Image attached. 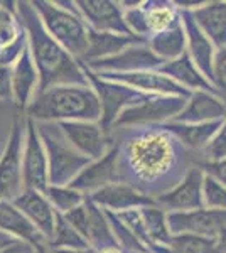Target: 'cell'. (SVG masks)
Returning a JSON list of instances; mask_svg holds the SVG:
<instances>
[{
	"label": "cell",
	"mask_w": 226,
	"mask_h": 253,
	"mask_svg": "<svg viewBox=\"0 0 226 253\" xmlns=\"http://www.w3.org/2000/svg\"><path fill=\"white\" fill-rule=\"evenodd\" d=\"M112 137L118 149L120 182L154 201L201 164L199 154L191 152L164 124L113 128Z\"/></svg>",
	"instance_id": "cell-1"
},
{
	"label": "cell",
	"mask_w": 226,
	"mask_h": 253,
	"mask_svg": "<svg viewBox=\"0 0 226 253\" xmlns=\"http://www.w3.org/2000/svg\"><path fill=\"white\" fill-rule=\"evenodd\" d=\"M17 17L27 32L29 51L39 71V91L57 84H90L85 66L46 31L31 0L17 2Z\"/></svg>",
	"instance_id": "cell-2"
},
{
	"label": "cell",
	"mask_w": 226,
	"mask_h": 253,
	"mask_svg": "<svg viewBox=\"0 0 226 253\" xmlns=\"http://www.w3.org/2000/svg\"><path fill=\"white\" fill-rule=\"evenodd\" d=\"M34 122H101V103L90 84H57L36 95L26 110Z\"/></svg>",
	"instance_id": "cell-3"
},
{
	"label": "cell",
	"mask_w": 226,
	"mask_h": 253,
	"mask_svg": "<svg viewBox=\"0 0 226 253\" xmlns=\"http://www.w3.org/2000/svg\"><path fill=\"white\" fill-rule=\"evenodd\" d=\"M44 27L71 56L83 59L90 44V29L73 0H31Z\"/></svg>",
	"instance_id": "cell-4"
},
{
	"label": "cell",
	"mask_w": 226,
	"mask_h": 253,
	"mask_svg": "<svg viewBox=\"0 0 226 253\" xmlns=\"http://www.w3.org/2000/svg\"><path fill=\"white\" fill-rule=\"evenodd\" d=\"M39 137L46 149L51 186H69L90 164V159L80 154L64 137L59 124L36 122Z\"/></svg>",
	"instance_id": "cell-5"
},
{
	"label": "cell",
	"mask_w": 226,
	"mask_h": 253,
	"mask_svg": "<svg viewBox=\"0 0 226 253\" xmlns=\"http://www.w3.org/2000/svg\"><path fill=\"white\" fill-rule=\"evenodd\" d=\"M129 31L142 42H149L154 36L171 29L181 22L178 2L171 0H137L120 2Z\"/></svg>",
	"instance_id": "cell-6"
},
{
	"label": "cell",
	"mask_w": 226,
	"mask_h": 253,
	"mask_svg": "<svg viewBox=\"0 0 226 253\" xmlns=\"http://www.w3.org/2000/svg\"><path fill=\"white\" fill-rule=\"evenodd\" d=\"M26 115H17L0 154V201H14L26 191L24 184Z\"/></svg>",
	"instance_id": "cell-7"
},
{
	"label": "cell",
	"mask_w": 226,
	"mask_h": 253,
	"mask_svg": "<svg viewBox=\"0 0 226 253\" xmlns=\"http://www.w3.org/2000/svg\"><path fill=\"white\" fill-rule=\"evenodd\" d=\"M85 66V64H83ZM86 76H88L90 83L94 88V91L98 93L101 103V122L105 130L112 132L115 122L118 120V117L122 115L125 110L135 107L138 103H143L147 98L154 95H147L138 89H134L127 84L117 83V81H110L105 78H100L96 73H93L88 66H85Z\"/></svg>",
	"instance_id": "cell-8"
},
{
	"label": "cell",
	"mask_w": 226,
	"mask_h": 253,
	"mask_svg": "<svg viewBox=\"0 0 226 253\" xmlns=\"http://www.w3.org/2000/svg\"><path fill=\"white\" fill-rule=\"evenodd\" d=\"M187 98L184 96H160L154 95L147 98L143 103L125 110L118 120L115 122L113 128L122 126H142V125H162L172 122L186 107ZM112 128V130H113Z\"/></svg>",
	"instance_id": "cell-9"
},
{
	"label": "cell",
	"mask_w": 226,
	"mask_h": 253,
	"mask_svg": "<svg viewBox=\"0 0 226 253\" xmlns=\"http://www.w3.org/2000/svg\"><path fill=\"white\" fill-rule=\"evenodd\" d=\"M63 216L76 228L78 233L83 236L86 243L91 248L117 245L105 210H101L98 205H94L90 199V196L80 208H76L71 213Z\"/></svg>",
	"instance_id": "cell-10"
},
{
	"label": "cell",
	"mask_w": 226,
	"mask_h": 253,
	"mask_svg": "<svg viewBox=\"0 0 226 253\" xmlns=\"http://www.w3.org/2000/svg\"><path fill=\"white\" fill-rule=\"evenodd\" d=\"M24 184L26 189L46 193L49 182V164L46 149L39 137L38 125L26 117V140H24Z\"/></svg>",
	"instance_id": "cell-11"
},
{
	"label": "cell",
	"mask_w": 226,
	"mask_h": 253,
	"mask_svg": "<svg viewBox=\"0 0 226 253\" xmlns=\"http://www.w3.org/2000/svg\"><path fill=\"white\" fill-rule=\"evenodd\" d=\"M59 126L69 144L90 161L103 157L113 147L112 132L105 130L100 122H63Z\"/></svg>",
	"instance_id": "cell-12"
},
{
	"label": "cell",
	"mask_w": 226,
	"mask_h": 253,
	"mask_svg": "<svg viewBox=\"0 0 226 253\" xmlns=\"http://www.w3.org/2000/svg\"><path fill=\"white\" fill-rule=\"evenodd\" d=\"M172 235H194L203 238H216L226 228V211L199 208L192 211L167 213Z\"/></svg>",
	"instance_id": "cell-13"
},
{
	"label": "cell",
	"mask_w": 226,
	"mask_h": 253,
	"mask_svg": "<svg viewBox=\"0 0 226 253\" xmlns=\"http://www.w3.org/2000/svg\"><path fill=\"white\" fill-rule=\"evenodd\" d=\"M76 7L90 31L134 36L127 27L123 7L120 5V2H112V0H78Z\"/></svg>",
	"instance_id": "cell-14"
},
{
	"label": "cell",
	"mask_w": 226,
	"mask_h": 253,
	"mask_svg": "<svg viewBox=\"0 0 226 253\" xmlns=\"http://www.w3.org/2000/svg\"><path fill=\"white\" fill-rule=\"evenodd\" d=\"M96 75L100 76V78L127 84V86L138 89V91H142V93H147V95L184 96V98H189L192 95L189 89L178 84L174 80H171L169 76L162 75L159 69L135 71V73H96Z\"/></svg>",
	"instance_id": "cell-15"
},
{
	"label": "cell",
	"mask_w": 226,
	"mask_h": 253,
	"mask_svg": "<svg viewBox=\"0 0 226 253\" xmlns=\"http://www.w3.org/2000/svg\"><path fill=\"white\" fill-rule=\"evenodd\" d=\"M162 63L164 61L159 59L145 42H138L123 49L122 52L112 56V58L94 61V63L85 64V66H88L94 73H135L159 69Z\"/></svg>",
	"instance_id": "cell-16"
},
{
	"label": "cell",
	"mask_w": 226,
	"mask_h": 253,
	"mask_svg": "<svg viewBox=\"0 0 226 253\" xmlns=\"http://www.w3.org/2000/svg\"><path fill=\"white\" fill-rule=\"evenodd\" d=\"M203 179H204V170L201 169V166H194L174 189H171L169 193L157 198L155 203L162 210H166L167 213L192 211V210L204 208Z\"/></svg>",
	"instance_id": "cell-17"
},
{
	"label": "cell",
	"mask_w": 226,
	"mask_h": 253,
	"mask_svg": "<svg viewBox=\"0 0 226 253\" xmlns=\"http://www.w3.org/2000/svg\"><path fill=\"white\" fill-rule=\"evenodd\" d=\"M115 182H120V172H118V149L113 142L112 149L103 157L90 162L69 186L90 196Z\"/></svg>",
	"instance_id": "cell-18"
},
{
	"label": "cell",
	"mask_w": 226,
	"mask_h": 253,
	"mask_svg": "<svg viewBox=\"0 0 226 253\" xmlns=\"http://www.w3.org/2000/svg\"><path fill=\"white\" fill-rule=\"evenodd\" d=\"M39 71L32 59V54L27 49L12 66V89H14V108L19 113L26 115V110L39 91Z\"/></svg>",
	"instance_id": "cell-19"
},
{
	"label": "cell",
	"mask_w": 226,
	"mask_h": 253,
	"mask_svg": "<svg viewBox=\"0 0 226 253\" xmlns=\"http://www.w3.org/2000/svg\"><path fill=\"white\" fill-rule=\"evenodd\" d=\"M90 199L105 211L112 213H122L129 210H140V208L155 205V201L149 196L142 194L135 187L125 184V182H115L90 194Z\"/></svg>",
	"instance_id": "cell-20"
},
{
	"label": "cell",
	"mask_w": 226,
	"mask_h": 253,
	"mask_svg": "<svg viewBox=\"0 0 226 253\" xmlns=\"http://www.w3.org/2000/svg\"><path fill=\"white\" fill-rule=\"evenodd\" d=\"M181 17H182L184 31H186V39H187L186 52L189 54V58L192 59V63L204 75V78L213 84V63H215V56L218 49L204 36V32L198 27V24L192 19L191 12L181 9Z\"/></svg>",
	"instance_id": "cell-21"
},
{
	"label": "cell",
	"mask_w": 226,
	"mask_h": 253,
	"mask_svg": "<svg viewBox=\"0 0 226 253\" xmlns=\"http://www.w3.org/2000/svg\"><path fill=\"white\" fill-rule=\"evenodd\" d=\"M12 203L27 216L29 221L38 228L39 233L46 238L49 245V240L52 238V233H54L57 213L54 211V208L51 206L46 194L39 193V191L26 189Z\"/></svg>",
	"instance_id": "cell-22"
},
{
	"label": "cell",
	"mask_w": 226,
	"mask_h": 253,
	"mask_svg": "<svg viewBox=\"0 0 226 253\" xmlns=\"http://www.w3.org/2000/svg\"><path fill=\"white\" fill-rule=\"evenodd\" d=\"M226 118V101L211 91H194L186 107L172 122L178 124H208Z\"/></svg>",
	"instance_id": "cell-23"
},
{
	"label": "cell",
	"mask_w": 226,
	"mask_h": 253,
	"mask_svg": "<svg viewBox=\"0 0 226 253\" xmlns=\"http://www.w3.org/2000/svg\"><path fill=\"white\" fill-rule=\"evenodd\" d=\"M0 230L39 250L49 248L46 238L12 201H0Z\"/></svg>",
	"instance_id": "cell-24"
},
{
	"label": "cell",
	"mask_w": 226,
	"mask_h": 253,
	"mask_svg": "<svg viewBox=\"0 0 226 253\" xmlns=\"http://www.w3.org/2000/svg\"><path fill=\"white\" fill-rule=\"evenodd\" d=\"M204 32V36L215 44L216 49L226 47V0L201 2L194 10H189Z\"/></svg>",
	"instance_id": "cell-25"
},
{
	"label": "cell",
	"mask_w": 226,
	"mask_h": 253,
	"mask_svg": "<svg viewBox=\"0 0 226 253\" xmlns=\"http://www.w3.org/2000/svg\"><path fill=\"white\" fill-rule=\"evenodd\" d=\"M159 71L162 73V75L169 76L171 80H174L176 83L181 84V86L189 89L191 93L211 91L216 95L215 86L204 78V75L199 71L198 66L192 63V59L189 58L187 52H184V54L179 56L178 59L162 63V66L159 68Z\"/></svg>",
	"instance_id": "cell-26"
},
{
	"label": "cell",
	"mask_w": 226,
	"mask_h": 253,
	"mask_svg": "<svg viewBox=\"0 0 226 253\" xmlns=\"http://www.w3.org/2000/svg\"><path fill=\"white\" fill-rule=\"evenodd\" d=\"M142 42L140 39L134 36L123 34H112V32H94L90 31V44L85 58L81 59L83 64L94 63V61L112 58V56L122 52L123 49L134 46V44Z\"/></svg>",
	"instance_id": "cell-27"
},
{
	"label": "cell",
	"mask_w": 226,
	"mask_h": 253,
	"mask_svg": "<svg viewBox=\"0 0 226 253\" xmlns=\"http://www.w3.org/2000/svg\"><path fill=\"white\" fill-rule=\"evenodd\" d=\"M223 124V120L208 122V124H178V122H167L166 128L171 130L176 137L187 147L191 152L199 154L209 145L213 137L216 135L218 128Z\"/></svg>",
	"instance_id": "cell-28"
},
{
	"label": "cell",
	"mask_w": 226,
	"mask_h": 253,
	"mask_svg": "<svg viewBox=\"0 0 226 253\" xmlns=\"http://www.w3.org/2000/svg\"><path fill=\"white\" fill-rule=\"evenodd\" d=\"M147 46H149L152 49V52H154L159 59H162L164 63L178 59L179 56H182L187 49V39H186V31H184L182 17H181V22L172 26L171 29L154 36V38L147 42Z\"/></svg>",
	"instance_id": "cell-29"
},
{
	"label": "cell",
	"mask_w": 226,
	"mask_h": 253,
	"mask_svg": "<svg viewBox=\"0 0 226 253\" xmlns=\"http://www.w3.org/2000/svg\"><path fill=\"white\" fill-rule=\"evenodd\" d=\"M142 219L145 224V230L149 238L155 247H169L172 235L169 228V219H167V211L162 210L157 203L152 206L140 208Z\"/></svg>",
	"instance_id": "cell-30"
},
{
	"label": "cell",
	"mask_w": 226,
	"mask_h": 253,
	"mask_svg": "<svg viewBox=\"0 0 226 253\" xmlns=\"http://www.w3.org/2000/svg\"><path fill=\"white\" fill-rule=\"evenodd\" d=\"M49 250L52 252H66V250H85L91 248L86 240L76 231V228L64 218L63 214H57L56 226L52 238L49 240Z\"/></svg>",
	"instance_id": "cell-31"
},
{
	"label": "cell",
	"mask_w": 226,
	"mask_h": 253,
	"mask_svg": "<svg viewBox=\"0 0 226 253\" xmlns=\"http://www.w3.org/2000/svg\"><path fill=\"white\" fill-rule=\"evenodd\" d=\"M26 34L22 22L17 17V2H0V51L9 47Z\"/></svg>",
	"instance_id": "cell-32"
},
{
	"label": "cell",
	"mask_w": 226,
	"mask_h": 253,
	"mask_svg": "<svg viewBox=\"0 0 226 253\" xmlns=\"http://www.w3.org/2000/svg\"><path fill=\"white\" fill-rule=\"evenodd\" d=\"M51 206L54 208L57 214H68L73 210L80 208L86 201L88 196L81 191L75 189L73 186H49L46 193Z\"/></svg>",
	"instance_id": "cell-33"
},
{
	"label": "cell",
	"mask_w": 226,
	"mask_h": 253,
	"mask_svg": "<svg viewBox=\"0 0 226 253\" xmlns=\"http://www.w3.org/2000/svg\"><path fill=\"white\" fill-rule=\"evenodd\" d=\"M167 248L169 253H218L215 238L194 235H174Z\"/></svg>",
	"instance_id": "cell-34"
},
{
	"label": "cell",
	"mask_w": 226,
	"mask_h": 253,
	"mask_svg": "<svg viewBox=\"0 0 226 253\" xmlns=\"http://www.w3.org/2000/svg\"><path fill=\"white\" fill-rule=\"evenodd\" d=\"M106 216H108V223L110 228H112V233L115 236V242L120 248H123L127 253H147L145 248L142 247V243L135 238V235L129 230L125 223L118 218L117 213H112V211H105Z\"/></svg>",
	"instance_id": "cell-35"
},
{
	"label": "cell",
	"mask_w": 226,
	"mask_h": 253,
	"mask_svg": "<svg viewBox=\"0 0 226 253\" xmlns=\"http://www.w3.org/2000/svg\"><path fill=\"white\" fill-rule=\"evenodd\" d=\"M203 201L208 210L226 211V186L206 172L203 179Z\"/></svg>",
	"instance_id": "cell-36"
},
{
	"label": "cell",
	"mask_w": 226,
	"mask_h": 253,
	"mask_svg": "<svg viewBox=\"0 0 226 253\" xmlns=\"http://www.w3.org/2000/svg\"><path fill=\"white\" fill-rule=\"evenodd\" d=\"M226 159V118L218 128L216 135L209 142V145L201 152V164L203 162H218Z\"/></svg>",
	"instance_id": "cell-37"
},
{
	"label": "cell",
	"mask_w": 226,
	"mask_h": 253,
	"mask_svg": "<svg viewBox=\"0 0 226 253\" xmlns=\"http://www.w3.org/2000/svg\"><path fill=\"white\" fill-rule=\"evenodd\" d=\"M213 86L216 95L226 101V47L216 51L213 63Z\"/></svg>",
	"instance_id": "cell-38"
},
{
	"label": "cell",
	"mask_w": 226,
	"mask_h": 253,
	"mask_svg": "<svg viewBox=\"0 0 226 253\" xmlns=\"http://www.w3.org/2000/svg\"><path fill=\"white\" fill-rule=\"evenodd\" d=\"M0 101H3V103H14L12 68L0 66Z\"/></svg>",
	"instance_id": "cell-39"
},
{
	"label": "cell",
	"mask_w": 226,
	"mask_h": 253,
	"mask_svg": "<svg viewBox=\"0 0 226 253\" xmlns=\"http://www.w3.org/2000/svg\"><path fill=\"white\" fill-rule=\"evenodd\" d=\"M199 166L204 172L213 175V177L218 179L221 184L226 186V159L218 161V162H203V164H199Z\"/></svg>",
	"instance_id": "cell-40"
},
{
	"label": "cell",
	"mask_w": 226,
	"mask_h": 253,
	"mask_svg": "<svg viewBox=\"0 0 226 253\" xmlns=\"http://www.w3.org/2000/svg\"><path fill=\"white\" fill-rule=\"evenodd\" d=\"M15 242H19V240L14 238V236H10L9 233H5V231L0 230V253H3L7 248H10Z\"/></svg>",
	"instance_id": "cell-41"
},
{
	"label": "cell",
	"mask_w": 226,
	"mask_h": 253,
	"mask_svg": "<svg viewBox=\"0 0 226 253\" xmlns=\"http://www.w3.org/2000/svg\"><path fill=\"white\" fill-rule=\"evenodd\" d=\"M215 245L218 253H226V228L218 233V236L215 238Z\"/></svg>",
	"instance_id": "cell-42"
},
{
	"label": "cell",
	"mask_w": 226,
	"mask_h": 253,
	"mask_svg": "<svg viewBox=\"0 0 226 253\" xmlns=\"http://www.w3.org/2000/svg\"><path fill=\"white\" fill-rule=\"evenodd\" d=\"M96 253H127L123 248H120L118 245H108V247H101V248H94Z\"/></svg>",
	"instance_id": "cell-43"
},
{
	"label": "cell",
	"mask_w": 226,
	"mask_h": 253,
	"mask_svg": "<svg viewBox=\"0 0 226 253\" xmlns=\"http://www.w3.org/2000/svg\"><path fill=\"white\" fill-rule=\"evenodd\" d=\"M36 253H54V252H52V250H49V248H47V250H38Z\"/></svg>",
	"instance_id": "cell-44"
}]
</instances>
